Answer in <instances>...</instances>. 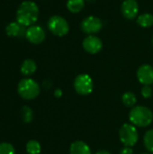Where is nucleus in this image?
<instances>
[{"label":"nucleus","mask_w":153,"mask_h":154,"mask_svg":"<svg viewBox=\"0 0 153 154\" xmlns=\"http://www.w3.org/2000/svg\"><path fill=\"white\" fill-rule=\"evenodd\" d=\"M137 79L143 86H151L153 83V67L149 64L142 65L137 70Z\"/></svg>","instance_id":"nucleus-10"},{"label":"nucleus","mask_w":153,"mask_h":154,"mask_svg":"<svg viewBox=\"0 0 153 154\" xmlns=\"http://www.w3.org/2000/svg\"><path fill=\"white\" fill-rule=\"evenodd\" d=\"M103 27V23L101 21V19H99L96 16H87L86 17L80 24V28L81 30L87 33V34H95L101 31Z\"/></svg>","instance_id":"nucleus-7"},{"label":"nucleus","mask_w":153,"mask_h":154,"mask_svg":"<svg viewBox=\"0 0 153 154\" xmlns=\"http://www.w3.org/2000/svg\"><path fill=\"white\" fill-rule=\"evenodd\" d=\"M37 69V65L35 63L34 60H31V59H27L25 60H23V62L21 65L20 70L21 73L25 76V77H29L31 75H32Z\"/></svg>","instance_id":"nucleus-14"},{"label":"nucleus","mask_w":153,"mask_h":154,"mask_svg":"<svg viewBox=\"0 0 153 154\" xmlns=\"http://www.w3.org/2000/svg\"><path fill=\"white\" fill-rule=\"evenodd\" d=\"M121 11L123 15L128 19H134L139 12V5L135 0H124L121 6Z\"/></svg>","instance_id":"nucleus-11"},{"label":"nucleus","mask_w":153,"mask_h":154,"mask_svg":"<svg viewBox=\"0 0 153 154\" xmlns=\"http://www.w3.org/2000/svg\"><path fill=\"white\" fill-rule=\"evenodd\" d=\"M62 90L60 89V88H57V89H55V91H54V97H57V98H60V97H62Z\"/></svg>","instance_id":"nucleus-24"},{"label":"nucleus","mask_w":153,"mask_h":154,"mask_svg":"<svg viewBox=\"0 0 153 154\" xmlns=\"http://www.w3.org/2000/svg\"><path fill=\"white\" fill-rule=\"evenodd\" d=\"M141 93L144 98H150L152 96V88L150 86H143Z\"/></svg>","instance_id":"nucleus-22"},{"label":"nucleus","mask_w":153,"mask_h":154,"mask_svg":"<svg viewBox=\"0 0 153 154\" xmlns=\"http://www.w3.org/2000/svg\"><path fill=\"white\" fill-rule=\"evenodd\" d=\"M39 7L32 1H23L16 11V22L23 26H32L39 18Z\"/></svg>","instance_id":"nucleus-1"},{"label":"nucleus","mask_w":153,"mask_h":154,"mask_svg":"<svg viewBox=\"0 0 153 154\" xmlns=\"http://www.w3.org/2000/svg\"><path fill=\"white\" fill-rule=\"evenodd\" d=\"M143 143L149 152L153 153V129L147 131L143 137Z\"/></svg>","instance_id":"nucleus-20"},{"label":"nucleus","mask_w":153,"mask_h":154,"mask_svg":"<svg viewBox=\"0 0 153 154\" xmlns=\"http://www.w3.org/2000/svg\"><path fill=\"white\" fill-rule=\"evenodd\" d=\"M85 6V0H68L67 7L73 14L79 13Z\"/></svg>","instance_id":"nucleus-15"},{"label":"nucleus","mask_w":153,"mask_h":154,"mask_svg":"<svg viewBox=\"0 0 153 154\" xmlns=\"http://www.w3.org/2000/svg\"><path fill=\"white\" fill-rule=\"evenodd\" d=\"M137 23L140 26L144 27V28L151 27L153 24V15L149 13L142 14L139 15L137 18Z\"/></svg>","instance_id":"nucleus-16"},{"label":"nucleus","mask_w":153,"mask_h":154,"mask_svg":"<svg viewBox=\"0 0 153 154\" xmlns=\"http://www.w3.org/2000/svg\"><path fill=\"white\" fill-rule=\"evenodd\" d=\"M48 28L52 34L59 37L65 36L69 31V23L65 18L60 15H53L49 19Z\"/></svg>","instance_id":"nucleus-5"},{"label":"nucleus","mask_w":153,"mask_h":154,"mask_svg":"<svg viewBox=\"0 0 153 154\" xmlns=\"http://www.w3.org/2000/svg\"><path fill=\"white\" fill-rule=\"evenodd\" d=\"M5 32L9 37H22L25 36V26L22 25L18 22H12L5 27Z\"/></svg>","instance_id":"nucleus-12"},{"label":"nucleus","mask_w":153,"mask_h":154,"mask_svg":"<svg viewBox=\"0 0 153 154\" xmlns=\"http://www.w3.org/2000/svg\"><path fill=\"white\" fill-rule=\"evenodd\" d=\"M0 154H15V149L9 143H1Z\"/></svg>","instance_id":"nucleus-21"},{"label":"nucleus","mask_w":153,"mask_h":154,"mask_svg":"<svg viewBox=\"0 0 153 154\" xmlns=\"http://www.w3.org/2000/svg\"><path fill=\"white\" fill-rule=\"evenodd\" d=\"M129 120L136 127H147L152 123V111L144 106H135L130 111Z\"/></svg>","instance_id":"nucleus-2"},{"label":"nucleus","mask_w":153,"mask_h":154,"mask_svg":"<svg viewBox=\"0 0 153 154\" xmlns=\"http://www.w3.org/2000/svg\"><path fill=\"white\" fill-rule=\"evenodd\" d=\"M151 42H152V44H153V37H152V39H151Z\"/></svg>","instance_id":"nucleus-27"},{"label":"nucleus","mask_w":153,"mask_h":154,"mask_svg":"<svg viewBox=\"0 0 153 154\" xmlns=\"http://www.w3.org/2000/svg\"><path fill=\"white\" fill-rule=\"evenodd\" d=\"M69 154H92L87 143L83 141H76L70 144Z\"/></svg>","instance_id":"nucleus-13"},{"label":"nucleus","mask_w":153,"mask_h":154,"mask_svg":"<svg viewBox=\"0 0 153 154\" xmlns=\"http://www.w3.org/2000/svg\"><path fill=\"white\" fill-rule=\"evenodd\" d=\"M82 44H83L84 50L90 54L98 53L102 50V47H103L102 41L95 35L87 36L84 39Z\"/></svg>","instance_id":"nucleus-9"},{"label":"nucleus","mask_w":153,"mask_h":154,"mask_svg":"<svg viewBox=\"0 0 153 154\" xmlns=\"http://www.w3.org/2000/svg\"><path fill=\"white\" fill-rule=\"evenodd\" d=\"M142 154H149V153H142Z\"/></svg>","instance_id":"nucleus-28"},{"label":"nucleus","mask_w":153,"mask_h":154,"mask_svg":"<svg viewBox=\"0 0 153 154\" xmlns=\"http://www.w3.org/2000/svg\"><path fill=\"white\" fill-rule=\"evenodd\" d=\"M119 138L125 147L134 146L139 139L138 131L133 124H124L119 130Z\"/></svg>","instance_id":"nucleus-4"},{"label":"nucleus","mask_w":153,"mask_h":154,"mask_svg":"<svg viewBox=\"0 0 153 154\" xmlns=\"http://www.w3.org/2000/svg\"><path fill=\"white\" fill-rule=\"evenodd\" d=\"M85 1H87V2H88V3H93V2H95L96 0H85Z\"/></svg>","instance_id":"nucleus-26"},{"label":"nucleus","mask_w":153,"mask_h":154,"mask_svg":"<svg viewBox=\"0 0 153 154\" xmlns=\"http://www.w3.org/2000/svg\"><path fill=\"white\" fill-rule=\"evenodd\" d=\"M74 89L78 95L87 96L92 93L94 83L88 74H79L74 79Z\"/></svg>","instance_id":"nucleus-6"},{"label":"nucleus","mask_w":153,"mask_h":154,"mask_svg":"<svg viewBox=\"0 0 153 154\" xmlns=\"http://www.w3.org/2000/svg\"><path fill=\"white\" fill-rule=\"evenodd\" d=\"M96 154H112L111 152H109L108 151H106V150H101V151H98L96 152Z\"/></svg>","instance_id":"nucleus-25"},{"label":"nucleus","mask_w":153,"mask_h":154,"mask_svg":"<svg viewBox=\"0 0 153 154\" xmlns=\"http://www.w3.org/2000/svg\"><path fill=\"white\" fill-rule=\"evenodd\" d=\"M41 151V146L38 141L30 140L26 143V152L28 154H40Z\"/></svg>","instance_id":"nucleus-18"},{"label":"nucleus","mask_w":153,"mask_h":154,"mask_svg":"<svg viewBox=\"0 0 153 154\" xmlns=\"http://www.w3.org/2000/svg\"><path fill=\"white\" fill-rule=\"evenodd\" d=\"M122 101L127 107H134L137 103V98L133 92H125L122 96Z\"/></svg>","instance_id":"nucleus-17"},{"label":"nucleus","mask_w":153,"mask_h":154,"mask_svg":"<svg viewBox=\"0 0 153 154\" xmlns=\"http://www.w3.org/2000/svg\"><path fill=\"white\" fill-rule=\"evenodd\" d=\"M120 154H133V150L132 147H124L121 150Z\"/></svg>","instance_id":"nucleus-23"},{"label":"nucleus","mask_w":153,"mask_h":154,"mask_svg":"<svg viewBox=\"0 0 153 154\" xmlns=\"http://www.w3.org/2000/svg\"><path fill=\"white\" fill-rule=\"evenodd\" d=\"M17 92L22 98L25 100H32L39 96L41 88L34 79L25 78L21 79L18 83Z\"/></svg>","instance_id":"nucleus-3"},{"label":"nucleus","mask_w":153,"mask_h":154,"mask_svg":"<svg viewBox=\"0 0 153 154\" xmlns=\"http://www.w3.org/2000/svg\"><path fill=\"white\" fill-rule=\"evenodd\" d=\"M22 119L24 123L28 124L31 123L33 119V111L32 109L28 106H23L21 110Z\"/></svg>","instance_id":"nucleus-19"},{"label":"nucleus","mask_w":153,"mask_h":154,"mask_svg":"<svg viewBox=\"0 0 153 154\" xmlns=\"http://www.w3.org/2000/svg\"><path fill=\"white\" fill-rule=\"evenodd\" d=\"M25 37L32 44H41L45 39V32L41 26L32 25L26 30Z\"/></svg>","instance_id":"nucleus-8"}]
</instances>
